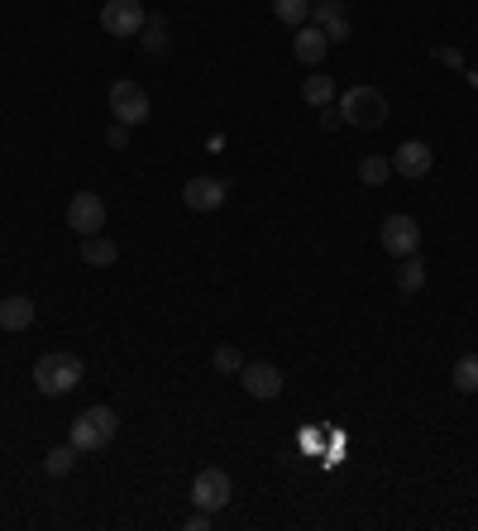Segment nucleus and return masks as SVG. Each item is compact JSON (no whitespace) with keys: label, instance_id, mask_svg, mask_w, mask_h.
Segmentation results:
<instances>
[{"label":"nucleus","instance_id":"1","mask_svg":"<svg viewBox=\"0 0 478 531\" xmlns=\"http://www.w3.org/2000/svg\"><path fill=\"white\" fill-rule=\"evenodd\" d=\"M82 378H87V364H82L72 350H53L34 364V388H39L44 398H67V393H77Z\"/></svg>","mask_w":478,"mask_h":531},{"label":"nucleus","instance_id":"2","mask_svg":"<svg viewBox=\"0 0 478 531\" xmlns=\"http://www.w3.org/2000/svg\"><path fill=\"white\" fill-rule=\"evenodd\" d=\"M115 431H120V417H115L106 402H101V407H87L82 417H72V431H67V441H72L77 450H82V455H87V450H106V445L115 441Z\"/></svg>","mask_w":478,"mask_h":531},{"label":"nucleus","instance_id":"3","mask_svg":"<svg viewBox=\"0 0 478 531\" xmlns=\"http://www.w3.org/2000/svg\"><path fill=\"white\" fill-rule=\"evenodd\" d=\"M340 120L354 130H378L388 120V96L378 87H349L340 96Z\"/></svg>","mask_w":478,"mask_h":531},{"label":"nucleus","instance_id":"4","mask_svg":"<svg viewBox=\"0 0 478 531\" xmlns=\"http://www.w3.org/2000/svg\"><path fill=\"white\" fill-rule=\"evenodd\" d=\"M153 111V101H149V91L139 87V82H130V77H120L115 87H110V115L120 120V125H144Z\"/></svg>","mask_w":478,"mask_h":531},{"label":"nucleus","instance_id":"5","mask_svg":"<svg viewBox=\"0 0 478 531\" xmlns=\"http://www.w3.org/2000/svg\"><path fill=\"white\" fill-rule=\"evenodd\" d=\"M144 20H149L144 0H106L101 5V29H106L110 39H134L144 29Z\"/></svg>","mask_w":478,"mask_h":531},{"label":"nucleus","instance_id":"6","mask_svg":"<svg viewBox=\"0 0 478 531\" xmlns=\"http://www.w3.org/2000/svg\"><path fill=\"white\" fill-rule=\"evenodd\" d=\"M67 230H77L82 240L106 230V201H101V192H72V201H67Z\"/></svg>","mask_w":478,"mask_h":531},{"label":"nucleus","instance_id":"7","mask_svg":"<svg viewBox=\"0 0 478 531\" xmlns=\"http://www.w3.org/2000/svg\"><path fill=\"white\" fill-rule=\"evenodd\" d=\"M230 498H235V479H230L225 469H201V474H196V484H192V503H196V508L220 512Z\"/></svg>","mask_w":478,"mask_h":531},{"label":"nucleus","instance_id":"8","mask_svg":"<svg viewBox=\"0 0 478 531\" xmlns=\"http://www.w3.org/2000/svg\"><path fill=\"white\" fill-rule=\"evenodd\" d=\"M378 244L388 249L392 259H407V254L421 249V225L412 216H388V221L378 225Z\"/></svg>","mask_w":478,"mask_h":531},{"label":"nucleus","instance_id":"9","mask_svg":"<svg viewBox=\"0 0 478 531\" xmlns=\"http://www.w3.org/2000/svg\"><path fill=\"white\" fill-rule=\"evenodd\" d=\"M239 383H244V393L259 402H273L278 393H283V369L278 364H268V359H259V364H244L239 369Z\"/></svg>","mask_w":478,"mask_h":531},{"label":"nucleus","instance_id":"10","mask_svg":"<svg viewBox=\"0 0 478 531\" xmlns=\"http://www.w3.org/2000/svg\"><path fill=\"white\" fill-rule=\"evenodd\" d=\"M311 24L326 34L330 44H345L349 39V5L345 0H311Z\"/></svg>","mask_w":478,"mask_h":531},{"label":"nucleus","instance_id":"11","mask_svg":"<svg viewBox=\"0 0 478 531\" xmlns=\"http://www.w3.org/2000/svg\"><path fill=\"white\" fill-rule=\"evenodd\" d=\"M230 197V187L220 182V177H192L187 187H182V206L187 211H220Z\"/></svg>","mask_w":478,"mask_h":531},{"label":"nucleus","instance_id":"12","mask_svg":"<svg viewBox=\"0 0 478 531\" xmlns=\"http://www.w3.org/2000/svg\"><path fill=\"white\" fill-rule=\"evenodd\" d=\"M431 144H421V139H402L397 149H392V173H402V177H426L431 173Z\"/></svg>","mask_w":478,"mask_h":531},{"label":"nucleus","instance_id":"13","mask_svg":"<svg viewBox=\"0 0 478 531\" xmlns=\"http://www.w3.org/2000/svg\"><path fill=\"white\" fill-rule=\"evenodd\" d=\"M292 53H297V63H306V67H321L326 63V53H330V39L316 29V24L306 20L297 34H292Z\"/></svg>","mask_w":478,"mask_h":531},{"label":"nucleus","instance_id":"14","mask_svg":"<svg viewBox=\"0 0 478 531\" xmlns=\"http://www.w3.org/2000/svg\"><path fill=\"white\" fill-rule=\"evenodd\" d=\"M77 254H82V264L87 268H110L115 259H120V244L110 240V235H87Z\"/></svg>","mask_w":478,"mask_h":531},{"label":"nucleus","instance_id":"15","mask_svg":"<svg viewBox=\"0 0 478 531\" xmlns=\"http://www.w3.org/2000/svg\"><path fill=\"white\" fill-rule=\"evenodd\" d=\"M34 326V302L29 297H5L0 302V331H29Z\"/></svg>","mask_w":478,"mask_h":531},{"label":"nucleus","instance_id":"16","mask_svg":"<svg viewBox=\"0 0 478 531\" xmlns=\"http://www.w3.org/2000/svg\"><path fill=\"white\" fill-rule=\"evenodd\" d=\"M302 101L306 106H316V111H326L330 101H335V82H330L321 67H311V77L302 82Z\"/></svg>","mask_w":478,"mask_h":531},{"label":"nucleus","instance_id":"17","mask_svg":"<svg viewBox=\"0 0 478 531\" xmlns=\"http://www.w3.org/2000/svg\"><path fill=\"white\" fill-rule=\"evenodd\" d=\"M397 288H402V292H421V288H426V259H421V254H407V259L397 264Z\"/></svg>","mask_w":478,"mask_h":531},{"label":"nucleus","instance_id":"18","mask_svg":"<svg viewBox=\"0 0 478 531\" xmlns=\"http://www.w3.org/2000/svg\"><path fill=\"white\" fill-rule=\"evenodd\" d=\"M77 455H82V450H77L72 441H67V445H58V450H48L44 474H48V479H67V474L77 469Z\"/></svg>","mask_w":478,"mask_h":531},{"label":"nucleus","instance_id":"19","mask_svg":"<svg viewBox=\"0 0 478 531\" xmlns=\"http://www.w3.org/2000/svg\"><path fill=\"white\" fill-rule=\"evenodd\" d=\"M139 34H144V53H149V58H163V53H168V48H173V39H168V24L163 20H144V29H139Z\"/></svg>","mask_w":478,"mask_h":531},{"label":"nucleus","instance_id":"20","mask_svg":"<svg viewBox=\"0 0 478 531\" xmlns=\"http://www.w3.org/2000/svg\"><path fill=\"white\" fill-rule=\"evenodd\" d=\"M450 383L459 393H478V354H459L455 369H450Z\"/></svg>","mask_w":478,"mask_h":531},{"label":"nucleus","instance_id":"21","mask_svg":"<svg viewBox=\"0 0 478 531\" xmlns=\"http://www.w3.org/2000/svg\"><path fill=\"white\" fill-rule=\"evenodd\" d=\"M388 177H392V158L369 154L364 163H359V182H364V187H383Z\"/></svg>","mask_w":478,"mask_h":531},{"label":"nucleus","instance_id":"22","mask_svg":"<svg viewBox=\"0 0 478 531\" xmlns=\"http://www.w3.org/2000/svg\"><path fill=\"white\" fill-rule=\"evenodd\" d=\"M273 15L283 24H292V29H302L311 20V0H273Z\"/></svg>","mask_w":478,"mask_h":531},{"label":"nucleus","instance_id":"23","mask_svg":"<svg viewBox=\"0 0 478 531\" xmlns=\"http://www.w3.org/2000/svg\"><path fill=\"white\" fill-rule=\"evenodd\" d=\"M211 364H216V374H239V369H244V354H239L235 345H216Z\"/></svg>","mask_w":478,"mask_h":531},{"label":"nucleus","instance_id":"24","mask_svg":"<svg viewBox=\"0 0 478 531\" xmlns=\"http://www.w3.org/2000/svg\"><path fill=\"white\" fill-rule=\"evenodd\" d=\"M106 139H110V149H125V139H130V125H120V120H115Z\"/></svg>","mask_w":478,"mask_h":531},{"label":"nucleus","instance_id":"25","mask_svg":"<svg viewBox=\"0 0 478 531\" xmlns=\"http://www.w3.org/2000/svg\"><path fill=\"white\" fill-rule=\"evenodd\" d=\"M187 531H211V512H206V508H196L192 517H187Z\"/></svg>","mask_w":478,"mask_h":531}]
</instances>
